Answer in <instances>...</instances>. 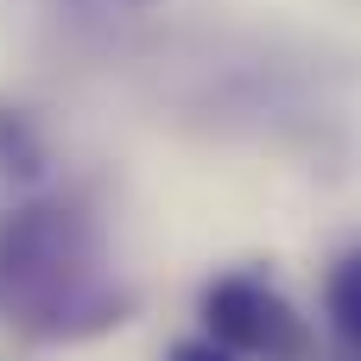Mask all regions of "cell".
Listing matches in <instances>:
<instances>
[{"mask_svg": "<svg viewBox=\"0 0 361 361\" xmlns=\"http://www.w3.org/2000/svg\"><path fill=\"white\" fill-rule=\"evenodd\" d=\"M140 311L108 260L102 222L70 197H32L0 216V317L32 343H95Z\"/></svg>", "mask_w": 361, "mask_h": 361, "instance_id": "obj_1", "label": "cell"}, {"mask_svg": "<svg viewBox=\"0 0 361 361\" xmlns=\"http://www.w3.org/2000/svg\"><path fill=\"white\" fill-rule=\"evenodd\" d=\"M203 336L241 361H311V324L305 311L254 267H228L197 298Z\"/></svg>", "mask_w": 361, "mask_h": 361, "instance_id": "obj_2", "label": "cell"}, {"mask_svg": "<svg viewBox=\"0 0 361 361\" xmlns=\"http://www.w3.org/2000/svg\"><path fill=\"white\" fill-rule=\"evenodd\" d=\"M324 317H330L336 343L349 355H361V247H349L330 267V279H324Z\"/></svg>", "mask_w": 361, "mask_h": 361, "instance_id": "obj_3", "label": "cell"}, {"mask_svg": "<svg viewBox=\"0 0 361 361\" xmlns=\"http://www.w3.org/2000/svg\"><path fill=\"white\" fill-rule=\"evenodd\" d=\"M44 133L25 108H0V178H19V184H38L44 178Z\"/></svg>", "mask_w": 361, "mask_h": 361, "instance_id": "obj_4", "label": "cell"}, {"mask_svg": "<svg viewBox=\"0 0 361 361\" xmlns=\"http://www.w3.org/2000/svg\"><path fill=\"white\" fill-rule=\"evenodd\" d=\"M165 361H241V355H228L222 343H209V336H184V343H171V355Z\"/></svg>", "mask_w": 361, "mask_h": 361, "instance_id": "obj_5", "label": "cell"}, {"mask_svg": "<svg viewBox=\"0 0 361 361\" xmlns=\"http://www.w3.org/2000/svg\"><path fill=\"white\" fill-rule=\"evenodd\" d=\"M133 6H140V0H133Z\"/></svg>", "mask_w": 361, "mask_h": 361, "instance_id": "obj_6", "label": "cell"}]
</instances>
